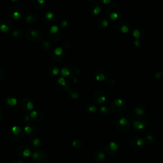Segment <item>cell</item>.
I'll use <instances>...</instances> for the list:
<instances>
[{
	"label": "cell",
	"mask_w": 163,
	"mask_h": 163,
	"mask_svg": "<svg viewBox=\"0 0 163 163\" xmlns=\"http://www.w3.org/2000/svg\"><path fill=\"white\" fill-rule=\"evenodd\" d=\"M8 134L10 138L14 142L21 141L24 136V131L19 126H14L8 131Z\"/></svg>",
	"instance_id": "6da1fadb"
},
{
	"label": "cell",
	"mask_w": 163,
	"mask_h": 163,
	"mask_svg": "<svg viewBox=\"0 0 163 163\" xmlns=\"http://www.w3.org/2000/svg\"><path fill=\"white\" fill-rule=\"evenodd\" d=\"M34 163H49L48 154L41 150H36L31 154Z\"/></svg>",
	"instance_id": "7a4b0ae2"
},
{
	"label": "cell",
	"mask_w": 163,
	"mask_h": 163,
	"mask_svg": "<svg viewBox=\"0 0 163 163\" xmlns=\"http://www.w3.org/2000/svg\"><path fill=\"white\" fill-rule=\"evenodd\" d=\"M23 15V11L22 8L17 5H13L8 8L7 10V15L8 19L11 21H17L21 18Z\"/></svg>",
	"instance_id": "3957f363"
},
{
	"label": "cell",
	"mask_w": 163,
	"mask_h": 163,
	"mask_svg": "<svg viewBox=\"0 0 163 163\" xmlns=\"http://www.w3.org/2000/svg\"><path fill=\"white\" fill-rule=\"evenodd\" d=\"M47 35L51 41H57L61 38L62 31L57 25H51L48 29Z\"/></svg>",
	"instance_id": "277c9868"
},
{
	"label": "cell",
	"mask_w": 163,
	"mask_h": 163,
	"mask_svg": "<svg viewBox=\"0 0 163 163\" xmlns=\"http://www.w3.org/2000/svg\"><path fill=\"white\" fill-rule=\"evenodd\" d=\"M26 38L31 42L38 43L41 40L42 35L40 29L30 28L26 32Z\"/></svg>",
	"instance_id": "5b68a950"
},
{
	"label": "cell",
	"mask_w": 163,
	"mask_h": 163,
	"mask_svg": "<svg viewBox=\"0 0 163 163\" xmlns=\"http://www.w3.org/2000/svg\"><path fill=\"white\" fill-rule=\"evenodd\" d=\"M0 31L4 33H10L13 31V23L8 18H4L0 21Z\"/></svg>",
	"instance_id": "8992f818"
},
{
	"label": "cell",
	"mask_w": 163,
	"mask_h": 163,
	"mask_svg": "<svg viewBox=\"0 0 163 163\" xmlns=\"http://www.w3.org/2000/svg\"><path fill=\"white\" fill-rule=\"evenodd\" d=\"M51 57L56 62H60L64 57V49L62 47H56L51 52Z\"/></svg>",
	"instance_id": "52a82bcc"
},
{
	"label": "cell",
	"mask_w": 163,
	"mask_h": 163,
	"mask_svg": "<svg viewBox=\"0 0 163 163\" xmlns=\"http://www.w3.org/2000/svg\"><path fill=\"white\" fill-rule=\"evenodd\" d=\"M56 85L57 88L61 92H68L70 90V84L63 76H59L57 79Z\"/></svg>",
	"instance_id": "ba28073f"
},
{
	"label": "cell",
	"mask_w": 163,
	"mask_h": 163,
	"mask_svg": "<svg viewBox=\"0 0 163 163\" xmlns=\"http://www.w3.org/2000/svg\"><path fill=\"white\" fill-rule=\"evenodd\" d=\"M31 149L29 146L27 145H19L17 149V153L19 157H28L32 154Z\"/></svg>",
	"instance_id": "9c48e42d"
},
{
	"label": "cell",
	"mask_w": 163,
	"mask_h": 163,
	"mask_svg": "<svg viewBox=\"0 0 163 163\" xmlns=\"http://www.w3.org/2000/svg\"><path fill=\"white\" fill-rule=\"evenodd\" d=\"M21 105L24 111H28V112H31L34 108L33 101L28 97H25L22 99Z\"/></svg>",
	"instance_id": "30bf717a"
},
{
	"label": "cell",
	"mask_w": 163,
	"mask_h": 163,
	"mask_svg": "<svg viewBox=\"0 0 163 163\" xmlns=\"http://www.w3.org/2000/svg\"><path fill=\"white\" fill-rule=\"evenodd\" d=\"M41 19L47 24H52L56 19V15L52 12H45L41 14Z\"/></svg>",
	"instance_id": "8fae6325"
},
{
	"label": "cell",
	"mask_w": 163,
	"mask_h": 163,
	"mask_svg": "<svg viewBox=\"0 0 163 163\" xmlns=\"http://www.w3.org/2000/svg\"><path fill=\"white\" fill-rule=\"evenodd\" d=\"M118 150V146L117 143L114 142H110L107 143L105 147V152L108 155L112 156L116 153Z\"/></svg>",
	"instance_id": "7c38bea8"
},
{
	"label": "cell",
	"mask_w": 163,
	"mask_h": 163,
	"mask_svg": "<svg viewBox=\"0 0 163 163\" xmlns=\"http://www.w3.org/2000/svg\"><path fill=\"white\" fill-rule=\"evenodd\" d=\"M23 131L29 136H33L38 133V128L35 124L31 122H27L23 127Z\"/></svg>",
	"instance_id": "4fadbf2b"
},
{
	"label": "cell",
	"mask_w": 163,
	"mask_h": 163,
	"mask_svg": "<svg viewBox=\"0 0 163 163\" xmlns=\"http://www.w3.org/2000/svg\"><path fill=\"white\" fill-rule=\"evenodd\" d=\"M29 115L33 122H41L44 118V114L41 110H33L29 112Z\"/></svg>",
	"instance_id": "5bb4252c"
},
{
	"label": "cell",
	"mask_w": 163,
	"mask_h": 163,
	"mask_svg": "<svg viewBox=\"0 0 163 163\" xmlns=\"http://www.w3.org/2000/svg\"><path fill=\"white\" fill-rule=\"evenodd\" d=\"M60 72V68L57 65H50L47 68V73L50 76H56Z\"/></svg>",
	"instance_id": "9a60e30c"
},
{
	"label": "cell",
	"mask_w": 163,
	"mask_h": 163,
	"mask_svg": "<svg viewBox=\"0 0 163 163\" xmlns=\"http://www.w3.org/2000/svg\"><path fill=\"white\" fill-rule=\"evenodd\" d=\"M94 100L99 104H102L106 101V96L104 92L101 91H98L94 94Z\"/></svg>",
	"instance_id": "2e32d148"
},
{
	"label": "cell",
	"mask_w": 163,
	"mask_h": 163,
	"mask_svg": "<svg viewBox=\"0 0 163 163\" xmlns=\"http://www.w3.org/2000/svg\"><path fill=\"white\" fill-rule=\"evenodd\" d=\"M143 143H144V142L143 139H142L141 138H138V137H135V138L131 140L130 145H131V147L132 149L136 150L142 147L143 145Z\"/></svg>",
	"instance_id": "e0dca14e"
},
{
	"label": "cell",
	"mask_w": 163,
	"mask_h": 163,
	"mask_svg": "<svg viewBox=\"0 0 163 163\" xmlns=\"http://www.w3.org/2000/svg\"><path fill=\"white\" fill-rule=\"evenodd\" d=\"M69 68V70L70 71V76L69 78L71 79H76L80 75V70L79 68L75 66V65H69L67 66Z\"/></svg>",
	"instance_id": "ac0fdd59"
},
{
	"label": "cell",
	"mask_w": 163,
	"mask_h": 163,
	"mask_svg": "<svg viewBox=\"0 0 163 163\" xmlns=\"http://www.w3.org/2000/svg\"><path fill=\"white\" fill-rule=\"evenodd\" d=\"M17 103V99L13 95H8L5 99V104L9 107H14Z\"/></svg>",
	"instance_id": "d6986e66"
},
{
	"label": "cell",
	"mask_w": 163,
	"mask_h": 163,
	"mask_svg": "<svg viewBox=\"0 0 163 163\" xmlns=\"http://www.w3.org/2000/svg\"><path fill=\"white\" fill-rule=\"evenodd\" d=\"M107 72L105 71L104 70L99 69L96 70L94 73V77L97 81L98 82H102L104 81L107 78Z\"/></svg>",
	"instance_id": "ffe728a7"
},
{
	"label": "cell",
	"mask_w": 163,
	"mask_h": 163,
	"mask_svg": "<svg viewBox=\"0 0 163 163\" xmlns=\"http://www.w3.org/2000/svg\"><path fill=\"white\" fill-rule=\"evenodd\" d=\"M37 19V15L33 12H28L24 16V20L25 22L33 24L35 22Z\"/></svg>",
	"instance_id": "44dd1931"
},
{
	"label": "cell",
	"mask_w": 163,
	"mask_h": 163,
	"mask_svg": "<svg viewBox=\"0 0 163 163\" xmlns=\"http://www.w3.org/2000/svg\"><path fill=\"white\" fill-rule=\"evenodd\" d=\"M89 10L92 15H98L101 10V7L99 3H94L90 5Z\"/></svg>",
	"instance_id": "7402d4cb"
},
{
	"label": "cell",
	"mask_w": 163,
	"mask_h": 163,
	"mask_svg": "<svg viewBox=\"0 0 163 163\" xmlns=\"http://www.w3.org/2000/svg\"><path fill=\"white\" fill-rule=\"evenodd\" d=\"M32 4L33 6L35 7L37 9L43 10L47 5V2L45 0H33Z\"/></svg>",
	"instance_id": "603a6c76"
},
{
	"label": "cell",
	"mask_w": 163,
	"mask_h": 163,
	"mask_svg": "<svg viewBox=\"0 0 163 163\" xmlns=\"http://www.w3.org/2000/svg\"><path fill=\"white\" fill-rule=\"evenodd\" d=\"M106 158L105 153L101 150H96L94 153V159L96 162H102Z\"/></svg>",
	"instance_id": "cb8c5ba5"
},
{
	"label": "cell",
	"mask_w": 163,
	"mask_h": 163,
	"mask_svg": "<svg viewBox=\"0 0 163 163\" xmlns=\"http://www.w3.org/2000/svg\"><path fill=\"white\" fill-rule=\"evenodd\" d=\"M52 45L51 44V42L47 40H41V41L40 42V47L43 50L47 51L52 47Z\"/></svg>",
	"instance_id": "d4e9b609"
},
{
	"label": "cell",
	"mask_w": 163,
	"mask_h": 163,
	"mask_svg": "<svg viewBox=\"0 0 163 163\" xmlns=\"http://www.w3.org/2000/svg\"><path fill=\"white\" fill-rule=\"evenodd\" d=\"M127 123H128V121L126 118H124V117L121 118L118 121L117 127H118V128H119L120 127H122V131H126L129 128V126H127Z\"/></svg>",
	"instance_id": "484cf974"
},
{
	"label": "cell",
	"mask_w": 163,
	"mask_h": 163,
	"mask_svg": "<svg viewBox=\"0 0 163 163\" xmlns=\"http://www.w3.org/2000/svg\"><path fill=\"white\" fill-rule=\"evenodd\" d=\"M96 25L98 28L103 29L108 25V21L104 18H100L97 20Z\"/></svg>",
	"instance_id": "4316f807"
},
{
	"label": "cell",
	"mask_w": 163,
	"mask_h": 163,
	"mask_svg": "<svg viewBox=\"0 0 163 163\" xmlns=\"http://www.w3.org/2000/svg\"><path fill=\"white\" fill-rule=\"evenodd\" d=\"M68 94H69L70 97L73 99H76L80 97L79 91L75 88H70L68 91Z\"/></svg>",
	"instance_id": "83f0119b"
},
{
	"label": "cell",
	"mask_w": 163,
	"mask_h": 163,
	"mask_svg": "<svg viewBox=\"0 0 163 163\" xmlns=\"http://www.w3.org/2000/svg\"><path fill=\"white\" fill-rule=\"evenodd\" d=\"M29 144L32 147L38 148L41 145V141L37 137H33L30 139Z\"/></svg>",
	"instance_id": "f1b7e54d"
},
{
	"label": "cell",
	"mask_w": 163,
	"mask_h": 163,
	"mask_svg": "<svg viewBox=\"0 0 163 163\" xmlns=\"http://www.w3.org/2000/svg\"><path fill=\"white\" fill-rule=\"evenodd\" d=\"M24 33L21 29H15L12 32V35L15 39H21L23 37Z\"/></svg>",
	"instance_id": "f546056e"
},
{
	"label": "cell",
	"mask_w": 163,
	"mask_h": 163,
	"mask_svg": "<svg viewBox=\"0 0 163 163\" xmlns=\"http://www.w3.org/2000/svg\"><path fill=\"white\" fill-rule=\"evenodd\" d=\"M134 126L137 130H142L145 127L146 124L141 121H134Z\"/></svg>",
	"instance_id": "4dcf8cb0"
},
{
	"label": "cell",
	"mask_w": 163,
	"mask_h": 163,
	"mask_svg": "<svg viewBox=\"0 0 163 163\" xmlns=\"http://www.w3.org/2000/svg\"><path fill=\"white\" fill-rule=\"evenodd\" d=\"M61 73L63 77H68L69 78L70 76V71L67 66L61 68Z\"/></svg>",
	"instance_id": "1f68e13d"
},
{
	"label": "cell",
	"mask_w": 163,
	"mask_h": 163,
	"mask_svg": "<svg viewBox=\"0 0 163 163\" xmlns=\"http://www.w3.org/2000/svg\"><path fill=\"white\" fill-rule=\"evenodd\" d=\"M71 22H70V21L68 20H63L61 22H60V25H61V27L63 29H68L70 28L71 27Z\"/></svg>",
	"instance_id": "d6a6232c"
},
{
	"label": "cell",
	"mask_w": 163,
	"mask_h": 163,
	"mask_svg": "<svg viewBox=\"0 0 163 163\" xmlns=\"http://www.w3.org/2000/svg\"><path fill=\"white\" fill-rule=\"evenodd\" d=\"M82 142L79 140H73L72 143V147L75 149H80L82 147Z\"/></svg>",
	"instance_id": "836d02e7"
},
{
	"label": "cell",
	"mask_w": 163,
	"mask_h": 163,
	"mask_svg": "<svg viewBox=\"0 0 163 163\" xmlns=\"http://www.w3.org/2000/svg\"><path fill=\"white\" fill-rule=\"evenodd\" d=\"M85 109H86V110L88 111V112L89 113H95L96 111H97V107L96 105H92V104H90V105H87L86 106V107H85Z\"/></svg>",
	"instance_id": "e575fe53"
},
{
	"label": "cell",
	"mask_w": 163,
	"mask_h": 163,
	"mask_svg": "<svg viewBox=\"0 0 163 163\" xmlns=\"http://www.w3.org/2000/svg\"><path fill=\"white\" fill-rule=\"evenodd\" d=\"M123 100L120 99V98H118V99H116L115 100H114L113 102H112V107L113 108H114L115 107H121L122 104H123Z\"/></svg>",
	"instance_id": "d590c367"
},
{
	"label": "cell",
	"mask_w": 163,
	"mask_h": 163,
	"mask_svg": "<svg viewBox=\"0 0 163 163\" xmlns=\"http://www.w3.org/2000/svg\"><path fill=\"white\" fill-rule=\"evenodd\" d=\"M107 12H108V11H107ZM108 16L109 17V18L111 20H115L117 19L118 14L117 12L115 11H111L110 12L109 14H108Z\"/></svg>",
	"instance_id": "8d00e7d4"
},
{
	"label": "cell",
	"mask_w": 163,
	"mask_h": 163,
	"mask_svg": "<svg viewBox=\"0 0 163 163\" xmlns=\"http://www.w3.org/2000/svg\"><path fill=\"white\" fill-rule=\"evenodd\" d=\"M100 111L103 114H105V115H107V114H109V112H110L108 108L106 106H102L100 108Z\"/></svg>",
	"instance_id": "74e56055"
},
{
	"label": "cell",
	"mask_w": 163,
	"mask_h": 163,
	"mask_svg": "<svg viewBox=\"0 0 163 163\" xmlns=\"http://www.w3.org/2000/svg\"><path fill=\"white\" fill-rule=\"evenodd\" d=\"M71 46V44L70 42L69 41H65L62 44V47L64 49V50H68V49H69Z\"/></svg>",
	"instance_id": "f35d334b"
},
{
	"label": "cell",
	"mask_w": 163,
	"mask_h": 163,
	"mask_svg": "<svg viewBox=\"0 0 163 163\" xmlns=\"http://www.w3.org/2000/svg\"><path fill=\"white\" fill-rule=\"evenodd\" d=\"M5 77V72L3 68L0 66V80H3Z\"/></svg>",
	"instance_id": "ab89813d"
},
{
	"label": "cell",
	"mask_w": 163,
	"mask_h": 163,
	"mask_svg": "<svg viewBox=\"0 0 163 163\" xmlns=\"http://www.w3.org/2000/svg\"><path fill=\"white\" fill-rule=\"evenodd\" d=\"M135 111L136 113L138 115H143L144 114V110L139 107H137L135 108Z\"/></svg>",
	"instance_id": "60d3db41"
},
{
	"label": "cell",
	"mask_w": 163,
	"mask_h": 163,
	"mask_svg": "<svg viewBox=\"0 0 163 163\" xmlns=\"http://www.w3.org/2000/svg\"><path fill=\"white\" fill-rule=\"evenodd\" d=\"M146 140L148 141L149 142H150L151 143H153L154 142V138L151 135H147L146 136Z\"/></svg>",
	"instance_id": "b9f144b4"
},
{
	"label": "cell",
	"mask_w": 163,
	"mask_h": 163,
	"mask_svg": "<svg viewBox=\"0 0 163 163\" xmlns=\"http://www.w3.org/2000/svg\"><path fill=\"white\" fill-rule=\"evenodd\" d=\"M133 35L134 36V37H136V38H138L140 37V35L139 31H138V30H137V29H134V30L133 31Z\"/></svg>",
	"instance_id": "7bdbcfd3"
},
{
	"label": "cell",
	"mask_w": 163,
	"mask_h": 163,
	"mask_svg": "<svg viewBox=\"0 0 163 163\" xmlns=\"http://www.w3.org/2000/svg\"><path fill=\"white\" fill-rule=\"evenodd\" d=\"M121 31L122 32H124V33H126V32H127L129 31V28H128V27L127 26V25H122V28H121Z\"/></svg>",
	"instance_id": "ee69618b"
},
{
	"label": "cell",
	"mask_w": 163,
	"mask_h": 163,
	"mask_svg": "<svg viewBox=\"0 0 163 163\" xmlns=\"http://www.w3.org/2000/svg\"><path fill=\"white\" fill-rule=\"evenodd\" d=\"M10 163H24V162L20 159H14L10 162Z\"/></svg>",
	"instance_id": "f6af8a7d"
},
{
	"label": "cell",
	"mask_w": 163,
	"mask_h": 163,
	"mask_svg": "<svg viewBox=\"0 0 163 163\" xmlns=\"http://www.w3.org/2000/svg\"><path fill=\"white\" fill-rule=\"evenodd\" d=\"M24 121H25L29 122V121H31V118H30L29 114H28V115H25V116L24 117Z\"/></svg>",
	"instance_id": "bcb514c9"
},
{
	"label": "cell",
	"mask_w": 163,
	"mask_h": 163,
	"mask_svg": "<svg viewBox=\"0 0 163 163\" xmlns=\"http://www.w3.org/2000/svg\"><path fill=\"white\" fill-rule=\"evenodd\" d=\"M3 117V111L2 110V108H0V120L2 119Z\"/></svg>",
	"instance_id": "7dc6e473"
},
{
	"label": "cell",
	"mask_w": 163,
	"mask_h": 163,
	"mask_svg": "<svg viewBox=\"0 0 163 163\" xmlns=\"http://www.w3.org/2000/svg\"><path fill=\"white\" fill-rule=\"evenodd\" d=\"M162 75V73H161V72H157V73H156V78H160V77Z\"/></svg>",
	"instance_id": "c3c4849f"
},
{
	"label": "cell",
	"mask_w": 163,
	"mask_h": 163,
	"mask_svg": "<svg viewBox=\"0 0 163 163\" xmlns=\"http://www.w3.org/2000/svg\"><path fill=\"white\" fill-rule=\"evenodd\" d=\"M135 45H137V46H138L140 45V41L138 40L135 41Z\"/></svg>",
	"instance_id": "681fc988"
},
{
	"label": "cell",
	"mask_w": 163,
	"mask_h": 163,
	"mask_svg": "<svg viewBox=\"0 0 163 163\" xmlns=\"http://www.w3.org/2000/svg\"><path fill=\"white\" fill-rule=\"evenodd\" d=\"M103 2L104 3H108L110 2V0H103Z\"/></svg>",
	"instance_id": "f907efd6"
},
{
	"label": "cell",
	"mask_w": 163,
	"mask_h": 163,
	"mask_svg": "<svg viewBox=\"0 0 163 163\" xmlns=\"http://www.w3.org/2000/svg\"><path fill=\"white\" fill-rule=\"evenodd\" d=\"M73 82H75V83H76L77 82V79H73Z\"/></svg>",
	"instance_id": "816d5d0a"
},
{
	"label": "cell",
	"mask_w": 163,
	"mask_h": 163,
	"mask_svg": "<svg viewBox=\"0 0 163 163\" xmlns=\"http://www.w3.org/2000/svg\"><path fill=\"white\" fill-rule=\"evenodd\" d=\"M19 1H12V2H19Z\"/></svg>",
	"instance_id": "f5cc1de1"
}]
</instances>
